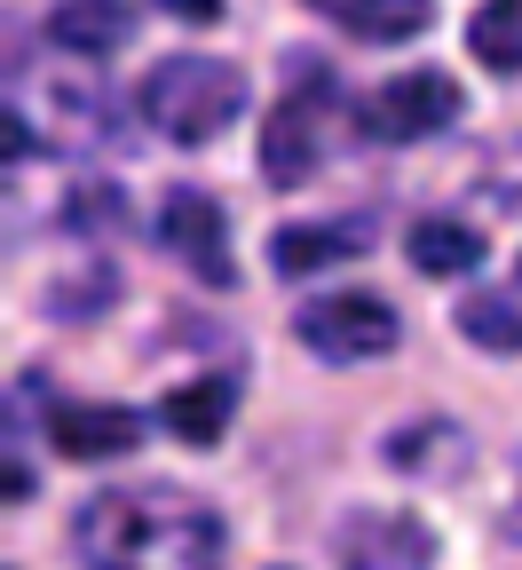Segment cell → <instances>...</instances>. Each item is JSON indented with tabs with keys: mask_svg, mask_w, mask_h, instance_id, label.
I'll return each mask as SVG.
<instances>
[{
	"mask_svg": "<svg viewBox=\"0 0 522 570\" xmlns=\"http://www.w3.org/2000/svg\"><path fill=\"white\" fill-rule=\"evenodd\" d=\"M221 515L183 483H111L80 508L88 570H221Z\"/></svg>",
	"mask_w": 522,
	"mask_h": 570,
	"instance_id": "6da1fadb",
	"label": "cell"
},
{
	"mask_svg": "<svg viewBox=\"0 0 522 570\" xmlns=\"http://www.w3.org/2000/svg\"><path fill=\"white\" fill-rule=\"evenodd\" d=\"M135 111L151 119L167 142H183V151H198V142L214 135H230V119L246 111V71L230 56H159L151 71H142V88H135Z\"/></svg>",
	"mask_w": 522,
	"mask_h": 570,
	"instance_id": "7a4b0ae2",
	"label": "cell"
},
{
	"mask_svg": "<svg viewBox=\"0 0 522 570\" xmlns=\"http://www.w3.org/2000/svg\"><path fill=\"white\" fill-rule=\"evenodd\" d=\"M293 333H302L309 356H325V365H364V356H388L404 341L396 309L381 294H325V302H302V317H293Z\"/></svg>",
	"mask_w": 522,
	"mask_h": 570,
	"instance_id": "3957f363",
	"label": "cell"
},
{
	"mask_svg": "<svg viewBox=\"0 0 522 570\" xmlns=\"http://www.w3.org/2000/svg\"><path fill=\"white\" fill-rule=\"evenodd\" d=\"M159 246L198 277V285H214V294H230L238 285V262H230V223H221V206L206 198V190H167V206H159Z\"/></svg>",
	"mask_w": 522,
	"mask_h": 570,
	"instance_id": "277c9868",
	"label": "cell"
},
{
	"mask_svg": "<svg viewBox=\"0 0 522 570\" xmlns=\"http://www.w3.org/2000/svg\"><path fill=\"white\" fill-rule=\"evenodd\" d=\"M460 119V80L452 71H404V80L364 96V135L372 142H420Z\"/></svg>",
	"mask_w": 522,
	"mask_h": 570,
	"instance_id": "5b68a950",
	"label": "cell"
},
{
	"mask_svg": "<svg viewBox=\"0 0 522 570\" xmlns=\"http://www.w3.org/2000/svg\"><path fill=\"white\" fill-rule=\"evenodd\" d=\"M325 159V104L317 96H277L262 127V183L269 190H302Z\"/></svg>",
	"mask_w": 522,
	"mask_h": 570,
	"instance_id": "8992f818",
	"label": "cell"
},
{
	"mask_svg": "<svg viewBox=\"0 0 522 570\" xmlns=\"http://www.w3.org/2000/svg\"><path fill=\"white\" fill-rule=\"evenodd\" d=\"M341 562L348 570H427L435 562V531L420 515H348L341 523Z\"/></svg>",
	"mask_w": 522,
	"mask_h": 570,
	"instance_id": "52a82bcc",
	"label": "cell"
},
{
	"mask_svg": "<svg viewBox=\"0 0 522 570\" xmlns=\"http://www.w3.org/2000/svg\"><path fill=\"white\" fill-rule=\"evenodd\" d=\"M356 254H372V223H364V214H341V223H285L269 238V269L277 277H317V269L356 262Z\"/></svg>",
	"mask_w": 522,
	"mask_h": 570,
	"instance_id": "ba28073f",
	"label": "cell"
},
{
	"mask_svg": "<svg viewBox=\"0 0 522 570\" xmlns=\"http://www.w3.org/2000/svg\"><path fill=\"white\" fill-rule=\"evenodd\" d=\"M48 436H56L63 460H127L142 444V412H127V404H56Z\"/></svg>",
	"mask_w": 522,
	"mask_h": 570,
	"instance_id": "9c48e42d",
	"label": "cell"
},
{
	"mask_svg": "<svg viewBox=\"0 0 522 570\" xmlns=\"http://www.w3.org/2000/svg\"><path fill=\"white\" fill-rule=\"evenodd\" d=\"M230 412H238V381H230V373H198V381H183V389L159 396L167 436H175V444H198V452L230 436Z\"/></svg>",
	"mask_w": 522,
	"mask_h": 570,
	"instance_id": "30bf717a",
	"label": "cell"
},
{
	"mask_svg": "<svg viewBox=\"0 0 522 570\" xmlns=\"http://www.w3.org/2000/svg\"><path fill=\"white\" fill-rule=\"evenodd\" d=\"M135 32V0H56L48 9V40L63 56H111Z\"/></svg>",
	"mask_w": 522,
	"mask_h": 570,
	"instance_id": "8fae6325",
	"label": "cell"
},
{
	"mask_svg": "<svg viewBox=\"0 0 522 570\" xmlns=\"http://www.w3.org/2000/svg\"><path fill=\"white\" fill-rule=\"evenodd\" d=\"M381 452H388L396 475H420V483H443V475H460V468H467V436H460L452 420H435V412L412 420V428H396Z\"/></svg>",
	"mask_w": 522,
	"mask_h": 570,
	"instance_id": "7c38bea8",
	"label": "cell"
},
{
	"mask_svg": "<svg viewBox=\"0 0 522 570\" xmlns=\"http://www.w3.org/2000/svg\"><path fill=\"white\" fill-rule=\"evenodd\" d=\"M317 17H333L341 32L372 40V48H388V40H420L435 24V0H309Z\"/></svg>",
	"mask_w": 522,
	"mask_h": 570,
	"instance_id": "4fadbf2b",
	"label": "cell"
},
{
	"mask_svg": "<svg viewBox=\"0 0 522 570\" xmlns=\"http://www.w3.org/2000/svg\"><path fill=\"white\" fill-rule=\"evenodd\" d=\"M467 348L483 356H522V294H499V285H475V294H460V317Z\"/></svg>",
	"mask_w": 522,
	"mask_h": 570,
	"instance_id": "5bb4252c",
	"label": "cell"
},
{
	"mask_svg": "<svg viewBox=\"0 0 522 570\" xmlns=\"http://www.w3.org/2000/svg\"><path fill=\"white\" fill-rule=\"evenodd\" d=\"M404 254L420 277H467V269H483V230L475 223H412Z\"/></svg>",
	"mask_w": 522,
	"mask_h": 570,
	"instance_id": "9a60e30c",
	"label": "cell"
},
{
	"mask_svg": "<svg viewBox=\"0 0 522 570\" xmlns=\"http://www.w3.org/2000/svg\"><path fill=\"white\" fill-rule=\"evenodd\" d=\"M467 48L491 71H522V0H483L475 24H467Z\"/></svg>",
	"mask_w": 522,
	"mask_h": 570,
	"instance_id": "2e32d148",
	"label": "cell"
},
{
	"mask_svg": "<svg viewBox=\"0 0 522 570\" xmlns=\"http://www.w3.org/2000/svg\"><path fill=\"white\" fill-rule=\"evenodd\" d=\"M0 499H9V508H17V499H32V468L9 452V468H0Z\"/></svg>",
	"mask_w": 522,
	"mask_h": 570,
	"instance_id": "e0dca14e",
	"label": "cell"
},
{
	"mask_svg": "<svg viewBox=\"0 0 522 570\" xmlns=\"http://www.w3.org/2000/svg\"><path fill=\"white\" fill-rule=\"evenodd\" d=\"M183 17H221V0H175Z\"/></svg>",
	"mask_w": 522,
	"mask_h": 570,
	"instance_id": "ac0fdd59",
	"label": "cell"
}]
</instances>
